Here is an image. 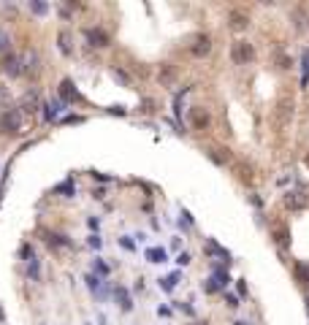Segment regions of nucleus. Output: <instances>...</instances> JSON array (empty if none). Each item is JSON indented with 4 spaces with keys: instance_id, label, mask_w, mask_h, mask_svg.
Returning <instances> with one entry per match:
<instances>
[{
    "instance_id": "obj_15",
    "label": "nucleus",
    "mask_w": 309,
    "mask_h": 325,
    "mask_svg": "<svg viewBox=\"0 0 309 325\" xmlns=\"http://www.w3.org/2000/svg\"><path fill=\"white\" fill-rule=\"evenodd\" d=\"M11 49V35L6 30H0V52H8Z\"/></svg>"
},
{
    "instance_id": "obj_13",
    "label": "nucleus",
    "mask_w": 309,
    "mask_h": 325,
    "mask_svg": "<svg viewBox=\"0 0 309 325\" xmlns=\"http://www.w3.org/2000/svg\"><path fill=\"white\" fill-rule=\"evenodd\" d=\"M117 301H119V306H122V309H128V312H130V309H133V303H130V296H128V293L122 290V287H119V290H117Z\"/></svg>"
},
{
    "instance_id": "obj_17",
    "label": "nucleus",
    "mask_w": 309,
    "mask_h": 325,
    "mask_svg": "<svg viewBox=\"0 0 309 325\" xmlns=\"http://www.w3.org/2000/svg\"><path fill=\"white\" fill-rule=\"evenodd\" d=\"M277 63H280V68H290V60H287L285 54H280V57H277Z\"/></svg>"
},
{
    "instance_id": "obj_4",
    "label": "nucleus",
    "mask_w": 309,
    "mask_h": 325,
    "mask_svg": "<svg viewBox=\"0 0 309 325\" xmlns=\"http://www.w3.org/2000/svg\"><path fill=\"white\" fill-rule=\"evenodd\" d=\"M84 38H87L95 49L109 46V35H106V30H100V27H87L84 30Z\"/></svg>"
},
{
    "instance_id": "obj_16",
    "label": "nucleus",
    "mask_w": 309,
    "mask_h": 325,
    "mask_svg": "<svg viewBox=\"0 0 309 325\" xmlns=\"http://www.w3.org/2000/svg\"><path fill=\"white\" fill-rule=\"evenodd\" d=\"M160 79H163L166 84H168V81L174 79V68H168V65H163V73H160Z\"/></svg>"
},
{
    "instance_id": "obj_19",
    "label": "nucleus",
    "mask_w": 309,
    "mask_h": 325,
    "mask_svg": "<svg viewBox=\"0 0 309 325\" xmlns=\"http://www.w3.org/2000/svg\"><path fill=\"white\" fill-rule=\"evenodd\" d=\"M304 162H307V168H309V155H307V160H304Z\"/></svg>"
},
{
    "instance_id": "obj_7",
    "label": "nucleus",
    "mask_w": 309,
    "mask_h": 325,
    "mask_svg": "<svg viewBox=\"0 0 309 325\" xmlns=\"http://www.w3.org/2000/svg\"><path fill=\"white\" fill-rule=\"evenodd\" d=\"M60 95H63V100H79V93H76V87H73V81L71 79L60 81Z\"/></svg>"
},
{
    "instance_id": "obj_11",
    "label": "nucleus",
    "mask_w": 309,
    "mask_h": 325,
    "mask_svg": "<svg viewBox=\"0 0 309 325\" xmlns=\"http://www.w3.org/2000/svg\"><path fill=\"white\" fill-rule=\"evenodd\" d=\"M192 125H195V128H206V125H209V114L201 111V109H195L192 111Z\"/></svg>"
},
{
    "instance_id": "obj_3",
    "label": "nucleus",
    "mask_w": 309,
    "mask_h": 325,
    "mask_svg": "<svg viewBox=\"0 0 309 325\" xmlns=\"http://www.w3.org/2000/svg\"><path fill=\"white\" fill-rule=\"evenodd\" d=\"M293 119V100H280V103H277V109H274V122L277 125H280V128H285L287 122Z\"/></svg>"
},
{
    "instance_id": "obj_12",
    "label": "nucleus",
    "mask_w": 309,
    "mask_h": 325,
    "mask_svg": "<svg viewBox=\"0 0 309 325\" xmlns=\"http://www.w3.org/2000/svg\"><path fill=\"white\" fill-rule=\"evenodd\" d=\"M296 277L301 284H309V266L307 263H296Z\"/></svg>"
},
{
    "instance_id": "obj_14",
    "label": "nucleus",
    "mask_w": 309,
    "mask_h": 325,
    "mask_svg": "<svg viewBox=\"0 0 309 325\" xmlns=\"http://www.w3.org/2000/svg\"><path fill=\"white\" fill-rule=\"evenodd\" d=\"M60 52H63V54H71V35L68 33H60Z\"/></svg>"
},
{
    "instance_id": "obj_10",
    "label": "nucleus",
    "mask_w": 309,
    "mask_h": 325,
    "mask_svg": "<svg viewBox=\"0 0 309 325\" xmlns=\"http://www.w3.org/2000/svg\"><path fill=\"white\" fill-rule=\"evenodd\" d=\"M274 238H277L280 247H287V244H290V233H287V228L285 225H277L274 228Z\"/></svg>"
},
{
    "instance_id": "obj_9",
    "label": "nucleus",
    "mask_w": 309,
    "mask_h": 325,
    "mask_svg": "<svg viewBox=\"0 0 309 325\" xmlns=\"http://www.w3.org/2000/svg\"><path fill=\"white\" fill-rule=\"evenodd\" d=\"M22 57H6V73H11V76H19L22 73Z\"/></svg>"
},
{
    "instance_id": "obj_8",
    "label": "nucleus",
    "mask_w": 309,
    "mask_h": 325,
    "mask_svg": "<svg viewBox=\"0 0 309 325\" xmlns=\"http://www.w3.org/2000/svg\"><path fill=\"white\" fill-rule=\"evenodd\" d=\"M247 24H250L247 14H241V11H231V30H244Z\"/></svg>"
},
{
    "instance_id": "obj_2",
    "label": "nucleus",
    "mask_w": 309,
    "mask_h": 325,
    "mask_svg": "<svg viewBox=\"0 0 309 325\" xmlns=\"http://www.w3.org/2000/svg\"><path fill=\"white\" fill-rule=\"evenodd\" d=\"M0 128L6 130V133H17L19 128H22V114H19V109H8L0 114Z\"/></svg>"
},
{
    "instance_id": "obj_6",
    "label": "nucleus",
    "mask_w": 309,
    "mask_h": 325,
    "mask_svg": "<svg viewBox=\"0 0 309 325\" xmlns=\"http://www.w3.org/2000/svg\"><path fill=\"white\" fill-rule=\"evenodd\" d=\"M285 206L287 209H304V206H307V195H304V192H287V198H285Z\"/></svg>"
},
{
    "instance_id": "obj_5",
    "label": "nucleus",
    "mask_w": 309,
    "mask_h": 325,
    "mask_svg": "<svg viewBox=\"0 0 309 325\" xmlns=\"http://www.w3.org/2000/svg\"><path fill=\"white\" fill-rule=\"evenodd\" d=\"M209 49H212V38H209V35H198V38H195V44H192V54H195V57L209 54Z\"/></svg>"
},
{
    "instance_id": "obj_20",
    "label": "nucleus",
    "mask_w": 309,
    "mask_h": 325,
    "mask_svg": "<svg viewBox=\"0 0 309 325\" xmlns=\"http://www.w3.org/2000/svg\"><path fill=\"white\" fill-rule=\"evenodd\" d=\"M236 325H247V323H236Z\"/></svg>"
},
{
    "instance_id": "obj_1",
    "label": "nucleus",
    "mask_w": 309,
    "mask_h": 325,
    "mask_svg": "<svg viewBox=\"0 0 309 325\" xmlns=\"http://www.w3.org/2000/svg\"><path fill=\"white\" fill-rule=\"evenodd\" d=\"M231 57H234L236 65H247V63H252V57H255V49H252L250 41H236L234 46H231Z\"/></svg>"
},
{
    "instance_id": "obj_18",
    "label": "nucleus",
    "mask_w": 309,
    "mask_h": 325,
    "mask_svg": "<svg viewBox=\"0 0 309 325\" xmlns=\"http://www.w3.org/2000/svg\"><path fill=\"white\" fill-rule=\"evenodd\" d=\"M149 255H152V257H155V263H160V260H163V252H160V250H152V252H149Z\"/></svg>"
}]
</instances>
